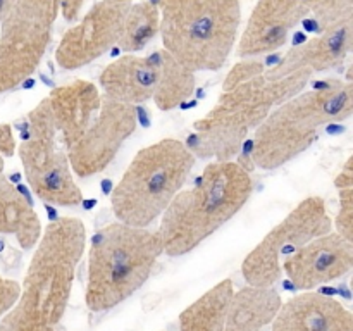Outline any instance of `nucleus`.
Segmentation results:
<instances>
[{
    "label": "nucleus",
    "instance_id": "3",
    "mask_svg": "<svg viewBox=\"0 0 353 331\" xmlns=\"http://www.w3.org/2000/svg\"><path fill=\"white\" fill-rule=\"evenodd\" d=\"M254 192L247 169L233 161H214L190 188L179 190L162 212L157 228L164 254L181 257L226 224Z\"/></svg>",
    "mask_w": 353,
    "mask_h": 331
},
{
    "label": "nucleus",
    "instance_id": "2",
    "mask_svg": "<svg viewBox=\"0 0 353 331\" xmlns=\"http://www.w3.org/2000/svg\"><path fill=\"white\" fill-rule=\"evenodd\" d=\"M34 247L19 295L2 316L0 331L59 330L85 254V224L78 217H59L45 226Z\"/></svg>",
    "mask_w": 353,
    "mask_h": 331
},
{
    "label": "nucleus",
    "instance_id": "4",
    "mask_svg": "<svg viewBox=\"0 0 353 331\" xmlns=\"http://www.w3.org/2000/svg\"><path fill=\"white\" fill-rule=\"evenodd\" d=\"M278 106L247 141L252 166L272 171L307 150L331 123L347 121L353 114V83L327 79Z\"/></svg>",
    "mask_w": 353,
    "mask_h": 331
},
{
    "label": "nucleus",
    "instance_id": "30",
    "mask_svg": "<svg viewBox=\"0 0 353 331\" xmlns=\"http://www.w3.org/2000/svg\"><path fill=\"white\" fill-rule=\"evenodd\" d=\"M2 172H3V157L0 155V176H2Z\"/></svg>",
    "mask_w": 353,
    "mask_h": 331
},
{
    "label": "nucleus",
    "instance_id": "18",
    "mask_svg": "<svg viewBox=\"0 0 353 331\" xmlns=\"http://www.w3.org/2000/svg\"><path fill=\"white\" fill-rule=\"evenodd\" d=\"M47 99L57 128L59 141L68 152L95 119L102 95L92 81L76 79L54 88Z\"/></svg>",
    "mask_w": 353,
    "mask_h": 331
},
{
    "label": "nucleus",
    "instance_id": "15",
    "mask_svg": "<svg viewBox=\"0 0 353 331\" xmlns=\"http://www.w3.org/2000/svg\"><path fill=\"white\" fill-rule=\"evenodd\" d=\"M353 45V17L340 21V23L327 26L317 33V37L310 38L305 43L296 45L281 61L272 68L265 69L271 78H283V76L295 74H312L316 72L331 71L340 68L348 57Z\"/></svg>",
    "mask_w": 353,
    "mask_h": 331
},
{
    "label": "nucleus",
    "instance_id": "20",
    "mask_svg": "<svg viewBox=\"0 0 353 331\" xmlns=\"http://www.w3.org/2000/svg\"><path fill=\"white\" fill-rule=\"evenodd\" d=\"M41 223L26 197L6 176H0V234H14L24 250H31L41 237Z\"/></svg>",
    "mask_w": 353,
    "mask_h": 331
},
{
    "label": "nucleus",
    "instance_id": "23",
    "mask_svg": "<svg viewBox=\"0 0 353 331\" xmlns=\"http://www.w3.org/2000/svg\"><path fill=\"white\" fill-rule=\"evenodd\" d=\"M334 186L338 190L340 199V210L336 214V233L347 240L353 241V157L347 159L341 171L334 179Z\"/></svg>",
    "mask_w": 353,
    "mask_h": 331
},
{
    "label": "nucleus",
    "instance_id": "6",
    "mask_svg": "<svg viewBox=\"0 0 353 331\" xmlns=\"http://www.w3.org/2000/svg\"><path fill=\"white\" fill-rule=\"evenodd\" d=\"M164 50L192 72L226 64L241 21L240 0H154Z\"/></svg>",
    "mask_w": 353,
    "mask_h": 331
},
{
    "label": "nucleus",
    "instance_id": "5",
    "mask_svg": "<svg viewBox=\"0 0 353 331\" xmlns=\"http://www.w3.org/2000/svg\"><path fill=\"white\" fill-rule=\"evenodd\" d=\"M164 254L159 230L123 223L107 224L92 238L85 302L92 312H105L126 302L147 283Z\"/></svg>",
    "mask_w": 353,
    "mask_h": 331
},
{
    "label": "nucleus",
    "instance_id": "7",
    "mask_svg": "<svg viewBox=\"0 0 353 331\" xmlns=\"http://www.w3.org/2000/svg\"><path fill=\"white\" fill-rule=\"evenodd\" d=\"M195 162L185 141L176 138L138 150L110 195L116 219L128 226H150L188 181Z\"/></svg>",
    "mask_w": 353,
    "mask_h": 331
},
{
    "label": "nucleus",
    "instance_id": "17",
    "mask_svg": "<svg viewBox=\"0 0 353 331\" xmlns=\"http://www.w3.org/2000/svg\"><path fill=\"white\" fill-rule=\"evenodd\" d=\"M271 331H353V314L340 300L307 290L281 303Z\"/></svg>",
    "mask_w": 353,
    "mask_h": 331
},
{
    "label": "nucleus",
    "instance_id": "24",
    "mask_svg": "<svg viewBox=\"0 0 353 331\" xmlns=\"http://www.w3.org/2000/svg\"><path fill=\"white\" fill-rule=\"evenodd\" d=\"M307 14H312L319 31L340 21L353 17V0H300Z\"/></svg>",
    "mask_w": 353,
    "mask_h": 331
},
{
    "label": "nucleus",
    "instance_id": "12",
    "mask_svg": "<svg viewBox=\"0 0 353 331\" xmlns=\"http://www.w3.org/2000/svg\"><path fill=\"white\" fill-rule=\"evenodd\" d=\"M137 124L134 106L102 97L95 119L68 150L71 171L78 178L102 172L114 161L124 141L134 133Z\"/></svg>",
    "mask_w": 353,
    "mask_h": 331
},
{
    "label": "nucleus",
    "instance_id": "10",
    "mask_svg": "<svg viewBox=\"0 0 353 331\" xmlns=\"http://www.w3.org/2000/svg\"><path fill=\"white\" fill-rule=\"evenodd\" d=\"M61 3L62 0H16L0 21V95L34 74L52 41Z\"/></svg>",
    "mask_w": 353,
    "mask_h": 331
},
{
    "label": "nucleus",
    "instance_id": "16",
    "mask_svg": "<svg viewBox=\"0 0 353 331\" xmlns=\"http://www.w3.org/2000/svg\"><path fill=\"white\" fill-rule=\"evenodd\" d=\"M305 16L300 0H259L238 41L236 55L250 59L278 50Z\"/></svg>",
    "mask_w": 353,
    "mask_h": 331
},
{
    "label": "nucleus",
    "instance_id": "19",
    "mask_svg": "<svg viewBox=\"0 0 353 331\" xmlns=\"http://www.w3.org/2000/svg\"><path fill=\"white\" fill-rule=\"evenodd\" d=\"M283 300L274 286H245L233 292L226 310V331H264Z\"/></svg>",
    "mask_w": 353,
    "mask_h": 331
},
{
    "label": "nucleus",
    "instance_id": "21",
    "mask_svg": "<svg viewBox=\"0 0 353 331\" xmlns=\"http://www.w3.org/2000/svg\"><path fill=\"white\" fill-rule=\"evenodd\" d=\"M233 281L223 279L179 314V331H226V310Z\"/></svg>",
    "mask_w": 353,
    "mask_h": 331
},
{
    "label": "nucleus",
    "instance_id": "8",
    "mask_svg": "<svg viewBox=\"0 0 353 331\" xmlns=\"http://www.w3.org/2000/svg\"><path fill=\"white\" fill-rule=\"evenodd\" d=\"M99 83L107 99L130 106L154 100L161 110H171L193 95L195 72L162 48L147 57L123 55L103 69Z\"/></svg>",
    "mask_w": 353,
    "mask_h": 331
},
{
    "label": "nucleus",
    "instance_id": "14",
    "mask_svg": "<svg viewBox=\"0 0 353 331\" xmlns=\"http://www.w3.org/2000/svg\"><path fill=\"white\" fill-rule=\"evenodd\" d=\"M353 268V241L340 233L317 237L290 255L283 272L299 290H314L348 274Z\"/></svg>",
    "mask_w": 353,
    "mask_h": 331
},
{
    "label": "nucleus",
    "instance_id": "22",
    "mask_svg": "<svg viewBox=\"0 0 353 331\" xmlns=\"http://www.w3.org/2000/svg\"><path fill=\"white\" fill-rule=\"evenodd\" d=\"M161 28V12L154 2H138L130 6L123 21L117 45L124 52H140L155 38Z\"/></svg>",
    "mask_w": 353,
    "mask_h": 331
},
{
    "label": "nucleus",
    "instance_id": "25",
    "mask_svg": "<svg viewBox=\"0 0 353 331\" xmlns=\"http://www.w3.org/2000/svg\"><path fill=\"white\" fill-rule=\"evenodd\" d=\"M19 290L21 285L16 279L0 276V317L14 305V302L17 300V295H19Z\"/></svg>",
    "mask_w": 353,
    "mask_h": 331
},
{
    "label": "nucleus",
    "instance_id": "27",
    "mask_svg": "<svg viewBox=\"0 0 353 331\" xmlns=\"http://www.w3.org/2000/svg\"><path fill=\"white\" fill-rule=\"evenodd\" d=\"M86 0H62L61 3V12L64 16L65 21L72 23V21H78L79 12H81L83 6H85Z\"/></svg>",
    "mask_w": 353,
    "mask_h": 331
},
{
    "label": "nucleus",
    "instance_id": "29",
    "mask_svg": "<svg viewBox=\"0 0 353 331\" xmlns=\"http://www.w3.org/2000/svg\"><path fill=\"white\" fill-rule=\"evenodd\" d=\"M103 2H109V3H131V0H103Z\"/></svg>",
    "mask_w": 353,
    "mask_h": 331
},
{
    "label": "nucleus",
    "instance_id": "28",
    "mask_svg": "<svg viewBox=\"0 0 353 331\" xmlns=\"http://www.w3.org/2000/svg\"><path fill=\"white\" fill-rule=\"evenodd\" d=\"M16 0H0V21L7 16V12L10 10V7L14 6Z\"/></svg>",
    "mask_w": 353,
    "mask_h": 331
},
{
    "label": "nucleus",
    "instance_id": "13",
    "mask_svg": "<svg viewBox=\"0 0 353 331\" xmlns=\"http://www.w3.org/2000/svg\"><path fill=\"white\" fill-rule=\"evenodd\" d=\"M131 3L99 2L62 37L55 62L62 69H79L105 55L121 37L123 21Z\"/></svg>",
    "mask_w": 353,
    "mask_h": 331
},
{
    "label": "nucleus",
    "instance_id": "1",
    "mask_svg": "<svg viewBox=\"0 0 353 331\" xmlns=\"http://www.w3.org/2000/svg\"><path fill=\"white\" fill-rule=\"evenodd\" d=\"M309 74L271 78L259 61H241L228 72L216 106L193 123L186 147L195 157L231 161L240 154L252 131L274 107L303 92Z\"/></svg>",
    "mask_w": 353,
    "mask_h": 331
},
{
    "label": "nucleus",
    "instance_id": "9",
    "mask_svg": "<svg viewBox=\"0 0 353 331\" xmlns=\"http://www.w3.org/2000/svg\"><path fill=\"white\" fill-rule=\"evenodd\" d=\"M59 143L50 103L45 97L28 114L26 130L17 147L21 164L28 183L41 200L62 207L79 205L83 193L72 176L68 152Z\"/></svg>",
    "mask_w": 353,
    "mask_h": 331
},
{
    "label": "nucleus",
    "instance_id": "11",
    "mask_svg": "<svg viewBox=\"0 0 353 331\" xmlns=\"http://www.w3.org/2000/svg\"><path fill=\"white\" fill-rule=\"evenodd\" d=\"M333 231L323 197L310 195L293 207L245 257L241 274L250 286H274L290 255L310 240Z\"/></svg>",
    "mask_w": 353,
    "mask_h": 331
},
{
    "label": "nucleus",
    "instance_id": "26",
    "mask_svg": "<svg viewBox=\"0 0 353 331\" xmlns=\"http://www.w3.org/2000/svg\"><path fill=\"white\" fill-rule=\"evenodd\" d=\"M16 152V138H14L10 124H0V155L12 157Z\"/></svg>",
    "mask_w": 353,
    "mask_h": 331
}]
</instances>
